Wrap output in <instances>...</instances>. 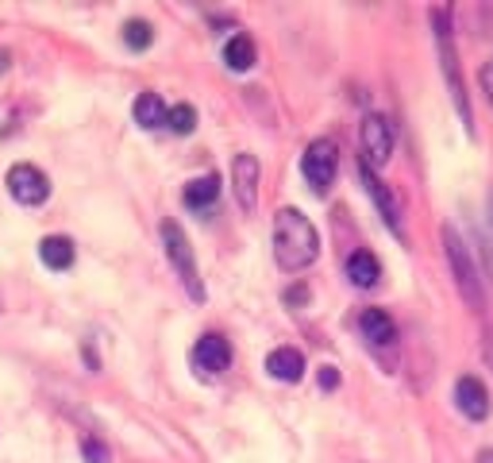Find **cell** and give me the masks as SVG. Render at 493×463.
<instances>
[{
  "label": "cell",
  "instance_id": "obj_1",
  "mask_svg": "<svg viewBox=\"0 0 493 463\" xmlns=\"http://www.w3.org/2000/svg\"><path fill=\"white\" fill-rule=\"evenodd\" d=\"M320 255V236L313 221L301 209H281L274 216V259L281 271L297 274L305 266H313Z\"/></svg>",
  "mask_w": 493,
  "mask_h": 463
},
{
  "label": "cell",
  "instance_id": "obj_2",
  "mask_svg": "<svg viewBox=\"0 0 493 463\" xmlns=\"http://www.w3.org/2000/svg\"><path fill=\"white\" fill-rule=\"evenodd\" d=\"M443 240H447V259H451V271H455V282L463 290V301L474 306L478 313H486V290H482V278H478V266L466 251V243L459 240L455 228H443Z\"/></svg>",
  "mask_w": 493,
  "mask_h": 463
},
{
  "label": "cell",
  "instance_id": "obj_3",
  "mask_svg": "<svg viewBox=\"0 0 493 463\" xmlns=\"http://www.w3.org/2000/svg\"><path fill=\"white\" fill-rule=\"evenodd\" d=\"M431 28H436L439 63H443V74H447L451 97H455V108H459L463 124L471 128V101H466V85H463V78H459V58H455V46H451V28H447V12H443V8L431 12Z\"/></svg>",
  "mask_w": 493,
  "mask_h": 463
},
{
  "label": "cell",
  "instance_id": "obj_4",
  "mask_svg": "<svg viewBox=\"0 0 493 463\" xmlns=\"http://www.w3.org/2000/svg\"><path fill=\"white\" fill-rule=\"evenodd\" d=\"M163 243H166V255H170V263H174L181 286L189 290V298H193V301H205V286H201V274H196L193 248H189L185 232H181L174 221H163Z\"/></svg>",
  "mask_w": 493,
  "mask_h": 463
},
{
  "label": "cell",
  "instance_id": "obj_5",
  "mask_svg": "<svg viewBox=\"0 0 493 463\" xmlns=\"http://www.w3.org/2000/svg\"><path fill=\"white\" fill-rule=\"evenodd\" d=\"M336 170H339V151L331 139H313L301 155V174L305 181L313 186L316 193H328L331 181H336Z\"/></svg>",
  "mask_w": 493,
  "mask_h": 463
},
{
  "label": "cell",
  "instance_id": "obj_6",
  "mask_svg": "<svg viewBox=\"0 0 493 463\" xmlns=\"http://www.w3.org/2000/svg\"><path fill=\"white\" fill-rule=\"evenodd\" d=\"M8 189L20 205H43L51 198V181H46L43 170L31 166V163H16L8 170Z\"/></svg>",
  "mask_w": 493,
  "mask_h": 463
},
{
  "label": "cell",
  "instance_id": "obj_7",
  "mask_svg": "<svg viewBox=\"0 0 493 463\" xmlns=\"http://www.w3.org/2000/svg\"><path fill=\"white\" fill-rule=\"evenodd\" d=\"M363 155H366V166H386L389 155H393V128L386 116H366L363 120Z\"/></svg>",
  "mask_w": 493,
  "mask_h": 463
},
{
  "label": "cell",
  "instance_id": "obj_8",
  "mask_svg": "<svg viewBox=\"0 0 493 463\" xmlns=\"http://www.w3.org/2000/svg\"><path fill=\"white\" fill-rule=\"evenodd\" d=\"M231 186H236L239 209L255 213V205H258V158L255 155H236V163H231Z\"/></svg>",
  "mask_w": 493,
  "mask_h": 463
},
{
  "label": "cell",
  "instance_id": "obj_9",
  "mask_svg": "<svg viewBox=\"0 0 493 463\" xmlns=\"http://www.w3.org/2000/svg\"><path fill=\"white\" fill-rule=\"evenodd\" d=\"M455 401H459V413L471 421H486L489 417V394L486 386L474 379V375H463L459 383H455Z\"/></svg>",
  "mask_w": 493,
  "mask_h": 463
},
{
  "label": "cell",
  "instance_id": "obj_10",
  "mask_svg": "<svg viewBox=\"0 0 493 463\" xmlns=\"http://www.w3.org/2000/svg\"><path fill=\"white\" fill-rule=\"evenodd\" d=\"M193 363L201 371L208 375H220V371H228V363H231V344L224 336H216V333H208L196 340V348H193Z\"/></svg>",
  "mask_w": 493,
  "mask_h": 463
},
{
  "label": "cell",
  "instance_id": "obj_11",
  "mask_svg": "<svg viewBox=\"0 0 493 463\" xmlns=\"http://www.w3.org/2000/svg\"><path fill=\"white\" fill-rule=\"evenodd\" d=\"M359 174H363V186H366V193H370V198H374V205H378V213L386 216V224H389V228L401 236V205H397V198H393V193H389L386 186H381V181L374 178V170H370L366 163H363Z\"/></svg>",
  "mask_w": 493,
  "mask_h": 463
},
{
  "label": "cell",
  "instance_id": "obj_12",
  "mask_svg": "<svg viewBox=\"0 0 493 463\" xmlns=\"http://www.w3.org/2000/svg\"><path fill=\"white\" fill-rule=\"evenodd\" d=\"M266 371L274 375L278 383H301L305 375V356L297 348H274L266 356Z\"/></svg>",
  "mask_w": 493,
  "mask_h": 463
},
{
  "label": "cell",
  "instance_id": "obj_13",
  "mask_svg": "<svg viewBox=\"0 0 493 463\" xmlns=\"http://www.w3.org/2000/svg\"><path fill=\"white\" fill-rule=\"evenodd\" d=\"M359 328H363V336L374 348H386V344H393V340H397V324H393V316L386 309H363Z\"/></svg>",
  "mask_w": 493,
  "mask_h": 463
},
{
  "label": "cell",
  "instance_id": "obj_14",
  "mask_svg": "<svg viewBox=\"0 0 493 463\" xmlns=\"http://www.w3.org/2000/svg\"><path fill=\"white\" fill-rule=\"evenodd\" d=\"M347 278L359 290H370V286H378V278H381V266L378 259L370 251H351V259H347Z\"/></svg>",
  "mask_w": 493,
  "mask_h": 463
},
{
  "label": "cell",
  "instance_id": "obj_15",
  "mask_svg": "<svg viewBox=\"0 0 493 463\" xmlns=\"http://www.w3.org/2000/svg\"><path fill=\"white\" fill-rule=\"evenodd\" d=\"M39 259L51 266V271H70L73 266V243L66 236H46L39 243Z\"/></svg>",
  "mask_w": 493,
  "mask_h": 463
},
{
  "label": "cell",
  "instance_id": "obj_16",
  "mask_svg": "<svg viewBox=\"0 0 493 463\" xmlns=\"http://www.w3.org/2000/svg\"><path fill=\"white\" fill-rule=\"evenodd\" d=\"M166 113H170V108L163 105V97H158V93H139V97H135V120H139V128L166 124Z\"/></svg>",
  "mask_w": 493,
  "mask_h": 463
},
{
  "label": "cell",
  "instance_id": "obj_17",
  "mask_svg": "<svg viewBox=\"0 0 493 463\" xmlns=\"http://www.w3.org/2000/svg\"><path fill=\"white\" fill-rule=\"evenodd\" d=\"M220 198V178L216 174H205V178H196L185 186V205L189 209H205V205H213Z\"/></svg>",
  "mask_w": 493,
  "mask_h": 463
},
{
  "label": "cell",
  "instance_id": "obj_18",
  "mask_svg": "<svg viewBox=\"0 0 493 463\" xmlns=\"http://www.w3.org/2000/svg\"><path fill=\"white\" fill-rule=\"evenodd\" d=\"M224 63L236 70V74L251 70V66H255V43L246 39V35H231L228 46H224Z\"/></svg>",
  "mask_w": 493,
  "mask_h": 463
},
{
  "label": "cell",
  "instance_id": "obj_19",
  "mask_svg": "<svg viewBox=\"0 0 493 463\" xmlns=\"http://www.w3.org/2000/svg\"><path fill=\"white\" fill-rule=\"evenodd\" d=\"M151 39H155V31H151V23H146V20H128V23H123V43H128L131 51H146Z\"/></svg>",
  "mask_w": 493,
  "mask_h": 463
},
{
  "label": "cell",
  "instance_id": "obj_20",
  "mask_svg": "<svg viewBox=\"0 0 493 463\" xmlns=\"http://www.w3.org/2000/svg\"><path fill=\"white\" fill-rule=\"evenodd\" d=\"M166 128L170 131H178V136H189V131L196 128V113H193V105H174L166 113Z\"/></svg>",
  "mask_w": 493,
  "mask_h": 463
},
{
  "label": "cell",
  "instance_id": "obj_21",
  "mask_svg": "<svg viewBox=\"0 0 493 463\" xmlns=\"http://www.w3.org/2000/svg\"><path fill=\"white\" fill-rule=\"evenodd\" d=\"M81 456L89 463H108V459H113V456H108V448L96 441V436H85V441H81Z\"/></svg>",
  "mask_w": 493,
  "mask_h": 463
},
{
  "label": "cell",
  "instance_id": "obj_22",
  "mask_svg": "<svg viewBox=\"0 0 493 463\" xmlns=\"http://www.w3.org/2000/svg\"><path fill=\"white\" fill-rule=\"evenodd\" d=\"M320 386H324V390H336V386H339V371H336V367H320Z\"/></svg>",
  "mask_w": 493,
  "mask_h": 463
},
{
  "label": "cell",
  "instance_id": "obj_23",
  "mask_svg": "<svg viewBox=\"0 0 493 463\" xmlns=\"http://www.w3.org/2000/svg\"><path fill=\"white\" fill-rule=\"evenodd\" d=\"M305 298H308V290H305V286H293L289 294H286V301H289V306H301Z\"/></svg>",
  "mask_w": 493,
  "mask_h": 463
},
{
  "label": "cell",
  "instance_id": "obj_24",
  "mask_svg": "<svg viewBox=\"0 0 493 463\" xmlns=\"http://www.w3.org/2000/svg\"><path fill=\"white\" fill-rule=\"evenodd\" d=\"M482 85H486V93H489V105H493V66L482 70Z\"/></svg>",
  "mask_w": 493,
  "mask_h": 463
},
{
  "label": "cell",
  "instance_id": "obj_25",
  "mask_svg": "<svg viewBox=\"0 0 493 463\" xmlns=\"http://www.w3.org/2000/svg\"><path fill=\"white\" fill-rule=\"evenodd\" d=\"M486 356H489V363H493V333L486 336Z\"/></svg>",
  "mask_w": 493,
  "mask_h": 463
},
{
  "label": "cell",
  "instance_id": "obj_26",
  "mask_svg": "<svg viewBox=\"0 0 493 463\" xmlns=\"http://www.w3.org/2000/svg\"><path fill=\"white\" fill-rule=\"evenodd\" d=\"M4 70H8V55L0 51V74H4Z\"/></svg>",
  "mask_w": 493,
  "mask_h": 463
}]
</instances>
